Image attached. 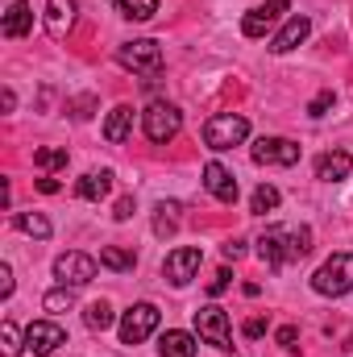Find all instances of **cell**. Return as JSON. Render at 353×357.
Wrapping results in <instances>:
<instances>
[{"instance_id": "cell-19", "label": "cell", "mask_w": 353, "mask_h": 357, "mask_svg": "<svg viewBox=\"0 0 353 357\" xmlns=\"http://www.w3.org/2000/svg\"><path fill=\"white\" fill-rule=\"evenodd\" d=\"M158 349H163V357H195V337L191 333H183V328H167L163 333V341H158Z\"/></svg>"}, {"instance_id": "cell-30", "label": "cell", "mask_w": 353, "mask_h": 357, "mask_svg": "<svg viewBox=\"0 0 353 357\" xmlns=\"http://www.w3.org/2000/svg\"><path fill=\"white\" fill-rule=\"evenodd\" d=\"M291 250H295V258H308V254H312V229H308V225L291 229Z\"/></svg>"}, {"instance_id": "cell-8", "label": "cell", "mask_w": 353, "mask_h": 357, "mask_svg": "<svg viewBox=\"0 0 353 357\" xmlns=\"http://www.w3.org/2000/svg\"><path fill=\"white\" fill-rule=\"evenodd\" d=\"M250 154L258 167H295L299 162V146L291 137H258Z\"/></svg>"}, {"instance_id": "cell-7", "label": "cell", "mask_w": 353, "mask_h": 357, "mask_svg": "<svg viewBox=\"0 0 353 357\" xmlns=\"http://www.w3.org/2000/svg\"><path fill=\"white\" fill-rule=\"evenodd\" d=\"M96 270H100V262H96L91 254H80V250L54 258V278H59V287H88L91 278H96Z\"/></svg>"}, {"instance_id": "cell-37", "label": "cell", "mask_w": 353, "mask_h": 357, "mask_svg": "<svg viewBox=\"0 0 353 357\" xmlns=\"http://www.w3.org/2000/svg\"><path fill=\"white\" fill-rule=\"evenodd\" d=\"M112 216H117V220H129V216H133V199H129V195L117 199V212H112Z\"/></svg>"}, {"instance_id": "cell-12", "label": "cell", "mask_w": 353, "mask_h": 357, "mask_svg": "<svg viewBox=\"0 0 353 357\" xmlns=\"http://www.w3.org/2000/svg\"><path fill=\"white\" fill-rule=\"evenodd\" d=\"M287 8H291L287 0H266V4H258V8H250V13L241 17V33H246V38H254V42L266 38V33L278 25V17H283Z\"/></svg>"}, {"instance_id": "cell-4", "label": "cell", "mask_w": 353, "mask_h": 357, "mask_svg": "<svg viewBox=\"0 0 353 357\" xmlns=\"http://www.w3.org/2000/svg\"><path fill=\"white\" fill-rule=\"evenodd\" d=\"M142 125H146V137L154 146H167V142H175L179 129H183V112H179L175 104H167V100H154L142 112Z\"/></svg>"}, {"instance_id": "cell-36", "label": "cell", "mask_w": 353, "mask_h": 357, "mask_svg": "<svg viewBox=\"0 0 353 357\" xmlns=\"http://www.w3.org/2000/svg\"><path fill=\"white\" fill-rule=\"evenodd\" d=\"M38 191H42V195H59L63 183H59V178H38Z\"/></svg>"}, {"instance_id": "cell-27", "label": "cell", "mask_w": 353, "mask_h": 357, "mask_svg": "<svg viewBox=\"0 0 353 357\" xmlns=\"http://www.w3.org/2000/svg\"><path fill=\"white\" fill-rule=\"evenodd\" d=\"M33 167H42V171H63V167H67V150L46 146V150H38V154H33Z\"/></svg>"}, {"instance_id": "cell-34", "label": "cell", "mask_w": 353, "mask_h": 357, "mask_svg": "<svg viewBox=\"0 0 353 357\" xmlns=\"http://www.w3.org/2000/svg\"><path fill=\"white\" fill-rule=\"evenodd\" d=\"M8 295H13V266L0 262V299H8Z\"/></svg>"}, {"instance_id": "cell-32", "label": "cell", "mask_w": 353, "mask_h": 357, "mask_svg": "<svg viewBox=\"0 0 353 357\" xmlns=\"http://www.w3.org/2000/svg\"><path fill=\"white\" fill-rule=\"evenodd\" d=\"M274 341H278L283 349H295V341H299V328H295V324H283V328L274 333Z\"/></svg>"}, {"instance_id": "cell-20", "label": "cell", "mask_w": 353, "mask_h": 357, "mask_svg": "<svg viewBox=\"0 0 353 357\" xmlns=\"http://www.w3.org/2000/svg\"><path fill=\"white\" fill-rule=\"evenodd\" d=\"M75 191H80V199H91V204L104 199V195L112 191V171H88V175L80 178Z\"/></svg>"}, {"instance_id": "cell-18", "label": "cell", "mask_w": 353, "mask_h": 357, "mask_svg": "<svg viewBox=\"0 0 353 357\" xmlns=\"http://www.w3.org/2000/svg\"><path fill=\"white\" fill-rule=\"evenodd\" d=\"M129 133H133V108H129V104H117V108L108 112V121H104V142L121 146Z\"/></svg>"}, {"instance_id": "cell-15", "label": "cell", "mask_w": 353, "mask_h": 357, "mask_svg": "<svg viewBox=\"0 0 353 357\" xmlns=\"http://www.w3.org/2000/svg\"><path fill=\"white\" fill-rule=\"evenodd\" d=\"M75 25V0H46V29L50 38H67Z\"/></svg>"}, {"instance_id": "cell-26", "label": "cell", "mask_w": 353, "mask_h": 357, "mask_svg": "<svg viewBox=\"0 0 353 357\" xmlns=\"http://www.w3.org/2000/svg\"><path fill=\"white\" fill-rule=\"evenodd\" d=\"M274 208H278V187H274V183H262V187L254 191V199H250V212L266 216V212H274Z\"/></svg>"}, {"instance_id": "cell-9", "label": "cell", "mask_w": 353, "mask_h": 357, "mask_svg": "<svg viewBox=\"0 0 353 357\" xmlns=\"http://www.w3.org/2000/svg\"><path fill=\"white\" fill-rule=\"evenodd\" d=\"M59 345H67V328L54 324V320H33L25 328V349L33 357H50Z\"/></svg>"}, {"instance_id": "cell-3", "label": "cell", "mask_w": 353, "mask_h": 357, "mask_svg": "<svg viewBox=\"0 0 353 357\" xmlns=\"http://www.w3.org/2000/svg\"><path fill=\"white\" fill-rule=\"evenodd\" d=\"M117 63L133 75H163V46L154 38H137V42H125L117 50Z\"/></svg>"}, {"instance_id": "cell-6", "label": "cell", "mask_w": 353, "mask_h": 357, "mask_svg": "<svg viewBox=\"0 0 353 357\" xmlns=\"http://www.w3.org/2000/svg\"><path fill=\"white\" fill-rule=\"evenodd\" d=\"M163 312L154 303H133L125 316H121V345H142L154 328H158Z\"/></svg>"}, {"instance_id": "cell-22", "label": "cell", "mask_w": 353, "mask_h": 357, "mask_svg": "<svg viewBox=\"0 0 353 357\" xmlns=\"http://www.w3.org/2000/svg\"><path fill=\"white\" fill-rule=\"evenodd\" d=\"M13 225H17L21 233L38 237V241H46V237H50V220H46L42 212H17V216H13Z\"/></svg>"}, {"instance_id": "cell-39", "label": "cell", "mask_w": 353, "mask_h": 357, "mask_svg": "<svg viewBox=\"0 0 353 357\" xmlns=\"http://www.w3.org/2000/svg\"><path fill=\"white\" fill-rule=\"evenodd\" d=\"M0 108H4V112H13V108H17V96H13V88L0 91Z\"/></svg>"}, {"instance_id": "cell-16", "label": "cell", "mask_w": 353, "mask_h": 357, "mask_svg": "<svg viewBox=\"0 0 353 357\" xmlns=\"http://www.w3.org/2000/svg\"><path fill=\"white\" fill-rule=\"evenodd\" d=\"M350 167H353V158L345 150L320 154V158H316V178H320V183H341V178L350 175Z\"/></svg>"}, {"instance_id": "cell-35", "label": "cell", "mask_w": 353, "mask_h": 357, "mask_svg": "<svg viewBox=\"0 0 353 357\" xmlns=\"http://www.w3.org/2000/svg\"><path fill=\"white\" fill-rule=\"evenodd\" d=\"M241 333H246L250 341H258V337L266 333V320H258V316H254V320H246V328H241Z\"/></svg>"}, {"instance_id": "cell-29", "label": "cell", "mask_w": 353, "mask_h": 357, "mask_svg": "<svg viewBox=\"0 0 353 357\" xmlns=\"http://www.w3.org/2000/svg\"><path fill=\"white\" fill-rule=\"evenodd\" d=\"M0 349H4V357L21 354V333H17V324H13V320H4V328H0Z\"/></svg>"}, {"instance_id": "cell-2", "label": "cell", "mask_w": 353, "mask_h": 357, "mask_svg": "<svg viewBox=\"0 0 353 357\" xmlns=\"http://www.w3.org/2000/svg\"><path fill=\"white\" fill-rule=\"evenodd\" d=\"M250 137V121L241 116V112H216V116H208V125H204V146L208 150H233V146H241Z\"/></svg>"}, {"instance_id": "cell-25", "label": "cell", "mask_w": 353, "mask_h": 357, "mask_svg": "<svg viewBox=\"0 0 353 357\" xmlns=\"http://www.w3.org/2000/svg\"><path fill=\"white\" fill-rule=\"evenodd\" d=\"M112 4H117V13L129 17V21H150V17L158 13V0H112Z\"/></svg>"}, {"instance_id": "cell-31", "label": "cell", "mask_w": 353, "mask_h": 357, "mask_svg": "<svg viewBox=\"0 0 353 357\" xmlns=\"http://www.w3.org/2000/svg\"><path fill=\"white\" fill-rule=\"evenodd\" d=\"M333 104H337V96H333V91H320V96L308 104V116H312V121H320V116H329V108H333Z\"/></svg>"}, {"instance_id": "cell-40", "label": "cell", "mask_w": 353, "mask_h": 357, "mask_svg": "<svg viewBox=\"0 0 353 357\" xmlns=\"http://www.w3.org/2000/svg\"><path fill=\"white\" fill-rule=\"evenodd\" d=\"M88 108H91V100H88V96H84V100H75V116H80V121L88 116Z\"/></svg>"}, {"instance_id": "cell-17", "label": "cell", "mask_w": 353, "mask_h": 357, "mask_svg": "<svg viewBox=\"0 0 353 357\" xmlns=\"http://www.w3.org/2000/svg\"><path fill=\"white\" fill-rule=\"evenodd\" d=\"M4 38H25L29 29H33V8L25 4V0H13L8 4V13H4Z\"/></svg>"}, {"instance_id": "cell-13", "label": "cell", "mask_w": 353, "mask_h": 357, "mask_svg": "<svg viewBox=\"0 0 353 357\" xmlns=\"http://www.w3.org/2000/svg\"><path fill=\"white\" fill-rule=\"evenodd\" d=\"M308 33H312V21L299 13V17H291V21H287V25L270 38V50H274V54H287V50L303 46V42H308Z\"/></svg>"}, {"instance_id": "cell-21", "label": "cell", "mask_w": 353, "mask_h": 357, "mask_svg": "<svg viewBox=\"0 0 353 357\" xmlns=\"http://www.w3.org/2000/svg\"><path fill=\"white\" fill-rule=\"evenodd\" d=\"M100 266L117 270V274H129V270L137 266V254L133 250H121V245H104L100 250Z\"/></svg>"}, {"instance_id": "cell-23", "label": "cell", "mask_w": 353, "mask_h": 357, "mask_svg": "<svg viewBox=\"0 0 353 357\" xmlns=\"http://www.w3.org/2000/svg\"><path fill=\"white\" fill-rule=\"evenodd\" d=\"M179 229V204L175 199H163L158 208H154V233L158 237H171Z\"/></svg>"}, {"instance_id": "cell-11", "label": "cell", "mask_w": 353, "mask_h": 357, "mask_svg": "<svg viewBox=\"0 0 353 357\" xmlns=\"http://www.w3.org/2000/svg\"><path fill=\"white\" fill-rule=\"evenodd\" d=\"M204 262V254L195 250V245H179L167 254V262H163V274H167V282L171 287H187L191 278H195V270Z\"/></svg>"}, {"instance_id": "cell-24", "label": "cell", "mask_w": 353, "mask_h": 357, "mask_svg": "<svg viewBox=\"0 0 353 357\" xmlns=\"http://www.w3.org/2000/svg\"><path fill=\"white\" fill-rule=\"evenodd\" d=\"M112 320H117V316H112V307H108L104 299H96V303H88V307H84V324H88L91 333L112 328Z\"/></svg>"}, {"instance_id": "cell-10", "label": "cell", "mask_w": 353, "mask_h": 357, "mask_svg": "<svg viewBox=\"0 0 353 357\" xmlns=\"http://www.w3.org/2000/svg\"><path fill=\"white\" fill-rule=\"evenodd\" d=\"M258 258H262L270 270H283L287 262H295V250H291V233L287 229H266L258 237Z\"/></svg>"}, {"instance_id": "cell-38", "label": "cell", "mask_w": 353, "mask_h": 357, "mask_svg": "<svg viewBox=\"0 0 353 357\" xmlns=\"http://www.w3.org/2000/svg\"><path fill=\"white\" fill-rule=\"evenodd\" d=\"M225 258H229V262L246 258V241H229V245H225Z\"/></svg>"}, {"instance_id": "cell-1", "label": "cell", "mask_w": 353, "mask_h": 357, "mask_svg": "<svg viewBox=\"0 0 353 357\" xmlns=\"http://www.w3.org/2000/svg\"><path fill=\"white\" fill-rule=\"evenodd\" d=\"M312 291L316 295H329V299H341L353 291V254H333L324 266L312 274Z\"/></svg>"}, {"instance_id": "cell-33", "label": "cell", "mask_w": 353, "mask_h": 357, "mask_svg": "<svg viewBox=\"0 0 353 357\" xmlns=\"http://www.w3.org/2000/svg\"><path fill=\"white\" fill-rule=\"evenodd\" d=\"M225 291H229V270H216L208 282V295H225Z\"/></svg>"}, {"instance_id": "cell-5", "label": "cell", "mask_w": 353, "mask_h": 357, "mask_svg": "<svg viewBox=\"0 0 353 357\" xmlns=\"http://www.w3.org/2000/svg\"><path fill=\"white\" fill-rule=\"evenodd\" d=\"M195 333H200V341L216 345L220 354H229V349H233L229 312H225V307H216V303H208V307H200V312H195Z\"/></svg>"}, {"instance_id": "cell-28", "label": "cell", "mask_w": 353, "mask_h": 357, "mask_svg": "<svg viewBox=\"0 0 353 357\" xmlns=\"http://www.w3.org/2000/svg\"><path fill=\"white\" fill-rule=\"evenodd\" d=\"M42 307H46V312H71V307H75V295H71V287H54V291H46Z\"/></svg>"}, {"instance_id": "cell-14", "label": "cell", "mask_w": 353, "mask_h": 357, "mask_svg": "<svg viewBox=\"0 0 353 357\" xmlns=\"http://www.w3.org/2000/svg\"><path fill=\"white\" fill-rule=\"evenodd\" d=\"M204 187L220 199V204H237V178L229 167H220V162H208L204 167Z\"/></svg>"}]
</instances>
